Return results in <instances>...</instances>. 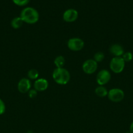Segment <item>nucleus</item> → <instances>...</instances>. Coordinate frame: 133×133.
<instances>
[{
	"label": "nucleus",
	"instance_id": "dca6fc26",
	"mask_svg": "<svg viewBox=\"0 0 133 133\" xmlns=\"http://www.w3.org/2000/svg\"><path fill=\"white\" fill-rule=\"evenodd\" d=\"M104 59V54L101 51L96 52V53L95 54V55H94L93 60L95 61V62H97V63H99V62H101Z\"/></svg>",
	"mask_w": 133,
	"mask_h": 133
},
{
	"label": "nucleus",
	"instance_id": "0eeeda50",
	"mask_svg": "<svg viewBox=\"0 0 133 133\" xmlns=\"http://www.w3.org/2000/svg\"><path fill=\"white\" fill-rule=\"evenodd\" d=\"M111 79V74L108 70H102L96 75V81L99 86L106 84Z\"/></svg>",
	"mask_w": 133,
	"mask_h": 133
},
{
	"label": "nucleus",
	"instance_id": "1a4fd4ad",
	"mask_svg": "<svg viewBox=\"0 0 133 133\" xmlns=\"http://www.w3.org/2000/svg\"><path fill=\"white\" fill-rule=\"evenodd\" d=\"M31 83L28 78H22L18 83V90L20 93H27L31 90Z\"/></svg>",
	"mask_w": 133,
	"mask_h": 133
},
{
	"label": "nucleus",
	"instance_id": "7ed1b4c3",
	"mask_svg": "<svg viewBox=\"0 0 133 133\" xmlns=\"http://www.w3.org/2000/svg\"><path fill=\"white\" fill-rule=\"evenodd\" d=\"M125 66V62L121 57H114L110 62V70L115 74H120L123 71Z\"/></svg>",
	"mask_w": 133,
	"mask_h": 133
},
{
	"label": "nucleus",
	"instance_id": "f03ea898",
	"mask_svg": "<svg viewBox=\"0 0 133 133\" xmlns=\"http://www.w3.org/2000/svg\"><path fill=\"white\" fill-rule=\"evenodd\" d=\"M52 77L57 84L60 85H65L70 81V75L69 71L64 68H56L52 73Z\"/></svg>",
	"mask_w": 133,
	"mask_h": 133
},
{
	"label": "nucleus",
	"instance_id": "f3484780",
	"mask_svg": "<svg viewBox=\"0 0 133 133\" xmlns=\"http://www.w3.org/2000/svg\"><path fill=\"white\" fill-rule=\"evenodd\" d=\"M123 58V59L124 60L125 62H129L132 60L133 58V55L131 52H125L124 53V54L123 55V56L121 57Z\"/></svg>",
	"mask_w": 133,
	"mask_h": 133
},
{
	"label": "nucleus",
	"instance_id": "2eb2a0df",
	"mask_svg": "<svg viewBox=\"0 0 133 133\" xmlns=\"http://www.w3.org/2000/svg\"><path fill=\"white\" fill-rule=\"evenodd\" d=\"M39 73L35 69H31V70H29L27 72V77L28 79H31V80H37L39 79Z\"/></svg>",
	"mask_w": 133,
	"mask_h": 133
},
{
	"label": "nucleus",
	"instance_id": "f257e3e1",
	"mask_svg": "<svg viewBox=\"0 0 133 133\" xmlns=\"http://www.w3.org/2000/svg\"><path fill=\"white\" fill-rule=\"evenodd\" d=\"M20 16L21 17L23 22L28 24L36 23L39 19V14L38 11L31 6L24 8L21 11Z\"/></svg>",
	"mask_w": 133,
	"mask_h": 133
},
{
	"label": "nucleus",
	"instance_id": "9b49d317",
	"mask_svg": "<svg viewBox=\"0 0 133 133\" xmlns=\"http://www.w3.org/2000/svg\"><path fill=\"white\" fill-rule=\"evenodd\" d=\"M110 52L114 57H122L125 53L123 46L119 44H112L110 48Z\"/></svg>",
	"mask_w": 133,
	"mask_h": 133
},
{
	"label": "nucleus",
	"instance_id": "6e6552de",
	"mask_svg": "<svg viewBox=\"0 0 133 133\" xmlns=\"http://www.w3.org/2000/svg\"><path fill=\"white\" fill-rule=\"evenodd\" d=\"M78 12L74 9H69L65 10L63 14V19L65 22L68 23L74 22L78 19Z\"/></svg>",
	"mask_w": 133,
	"mask_h": 133
},
{
	"label": "nucleus",
	"instance_id": "20e7f679",
	"mask_svg": "<svg viewBox=\"0 0 133 133\" xmlns=\"http://www.w3.org/2000/svg\"><path fill=\"white\" fill-rule=\"evenodd\" d=\"M107 96L108 98L112 102L118 103L123 99L125 97V93L120 88H115L108 91Z\"/></svg>",
	"mask_w": 133,
	"mask_h": 133
},
{
	"label": "nucleus",
	"instance_id": "ddd939ff",
	"mask_svg": "<svg viewBox=\"0 0 133 133\" xmlns=\"http://www.w3.org/2000/svg\"><path fill=\"white\" fill-rule=\"evenodd\" d=\"M23 21L22 20V19L21 18L20 16L18 17H15L14 18H13L11 21V24L12 27L13 29H19L23 25Z\"/></svg>",
	"mask_w": 133,
	"mask_h": 133
},
{
	"label": "nucleus",
	"instance_id": "aec40b11",
	"mask_svg": "<svg viewBox=\"0 0 133 133\" xmlns=\"http://www.w3.org/2000/svg\"><path fill=\"white\" fill-rule=\"evenodd\" d=\"M5 109H6V107H5V103L1 99H0V115H2L5 113Z\"/></svg>",
	"mask_w": 133,
	"mask_h": 133
},
{
	"label": "nucleus",
	"instance_id": "423d86ee",
	"mask_svg": "<svg viewBox=\"0 0 133 133\" xmlns=\"http://www.w3.org/2000/svg\"><path fill=\"white\" fill-rule=\"evenodd\" d=\"M98 68V63L93 59H88L84 61L82 64V70L85 74L91 75L96 71Z\"/></svg>",
	"mask_w": 133,
	"mask_h": 133
},
{
	"label": "nucleus",
	"instance_id": "a211bd4d",
	"mask_svg": "<svg viewBox=\"0 0 133 133\" xmlns=\"http://www.w3.org/2000/svg\"><path fill=\"white\" fill-rule=\"evenodd\" d=\"M13 3L18 6H23L27 5L29 3L30 0H13Z\"/></svg>",
	"mask_w": 133,
	"mask_h": 133
},
{
	"label": "nucleus",
	"instance_id": "4468645a",
	"mask_svg": "<svg viewBox=\"0 0 133 133\" xmlns=\"http://www.w3.org/2000/svg\"><path fill=\"white\" fill-rule=\"evenodd\" d=\"M53 63L54 65L56 66L57 68H63L65 64V58L63 56H57V57H56V58L54 59L53 61Z\"/></svg>",
	"mask_w": 133,
	"mask_h": 133
},
{
	"label": "nucleus",
	"instance_id": "39448f33",
	"mask_svg": "<svg viewBox=\"0 0 133 133\" xmlns=\"http://www.w3.org/2000/svg\"><path fill=\"white\" fill-rule=\"evenodd\" d=\"M67 47L72 51H79L84 47V42L80 38H72L68 40Z\"/></svg>",
	"mask_w": 133,
	"mask_h": 133
},
{
	"label": "nucleus",
	"instance_id": "412c9836",
	"mask_svg": "<svg viewBox=\"0 0 133 133\" xmlns=\"http://www.w3.org/2000/svg\"><path fill=\"white\" fill-rule=\"evenodd\" d=\"M130 133H133V122H132V123L130 124Z\"/></svg>",
	"mask_w": 133,
	"mask_h": 133
},
{
	"label": "nucleus",
	"instance_id": "9d476101",
	"mask_svg": "<svg viewBox=\"0 0 133 133\" xmlns=\"http://www.w3.org/2000/svg\"><path fill=\"white\" fill-rule=\"evenodd\" d=\"M33 86L34 89L36 90L37 92H43L48 88V82L44 78H39L35 80Z\"/></svg>",
	"mask_w": 133,
	"mask_h": 133
},
{
	"label": "nucleus",
	"instance_id": "6ab92c4d",
	"mask_svg": "<svg viewBox=\"0 0 133 133\" xmlns=\"http://www.w3.org/2000/svg\"><path fill=\"white\" fill-rule=\"evenodd\" d=\"M28 97L31 99H33L37 97V91L35 89H31L28 92H27Z\"/></svg>",
	"mask_w": 133,
	"mask_h": 133
},
{
	"label": "nucleus",
	"instance_id": "f8f14e48",
	"mask_svg": "<svg viewBox=\"0 0 133 133\" xmlns=\"http://www.w3.org/2000/svg\"><path fill=\"white\" fill-rule=\"evenodd\" d=\"M95 93L98 97H104L108 96V91L104 86H99L95 88Z\"/></svg>",
	"mask_w": 133,
	"mask_h": 133
}]
</instances>
